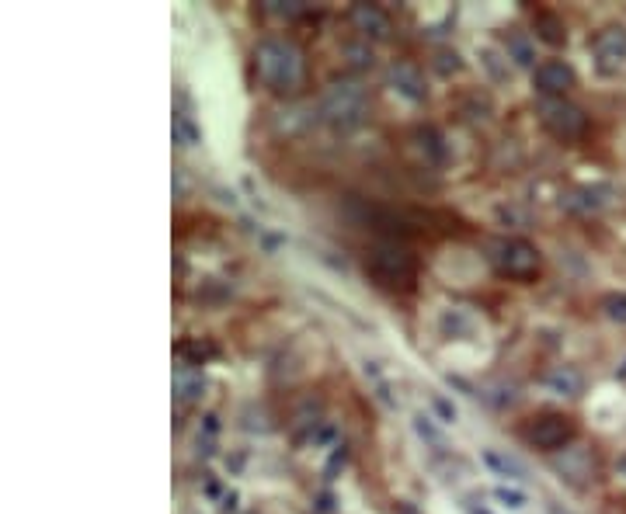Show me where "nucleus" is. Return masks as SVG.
<instances>
[{
    "label": "nucleus",
    "mask_w": 626,
    "mask_h": 514,
    "mask_svg": "<svg viewBox=\"0 0 626 514\" xmlns=\"http://www.w3.org/2000/svg\"><path fill=\"white\" fill-rule=\"evenodd\" d=\"M484 462L494 469L498 476H508V480H519V476H526L522 473V466L515 459H505V455H498V452H484Z\"/></svg>",
    "instance_id": "nucleus-20"
},
{
    "label": "nucleus",
    "mask_w": 626,
    "mask_h": 514,
    "mask_svg": "<svg viewBox=\"0 0 626 514\" xmlns=\"http://www.w3.org/2000/svg\"><path fill=\"white\" fill-rule=\"evenodd\" d=\"M599 310H602V317L606 320L626 327V292H606V296L599 299Z\"/></svg>",
    "instance_id": "nucleus-17"
},
{
    "label": "nucleus",
    "mask_w": 626,
    "mask_h": 514,
    "mask_svg": "<svg viewBox=\"0 0 626 514\" xmlns=\"http://www.w3.org/2000/svg\"><path fill=\"white\" fill-rule=\"evenodd\" d=\"M411 153L414 160H418L421 167H428V171H442V167L449 164V146H446V136H442L435 126H418L411 132Z\"/></svg>",
    "instance_id": "nucleus-9"
},
{
    "label": "nucleus",
    "mask_w": 626,
    "mask_h": 514,
    "mask_svg": "<svg viewBox=\"0 0 626 514\" xmlns=\"http://www.w3.org/2000/svg\"><path fill=\"white\" fill-rule=\"evenodd\" d=\"M348 21H352V28L362 35L366 42H387L393 25H390V14L383 11L380 4H366V0H359V4H352V11H348Z\"/></svg>",
    "instance_id": "nucleus-11"
},
{
    "label": "nucleus",
    "mask_w": 626,
    "mask_h": 514,
    "mask_svg": "<svg viewBox=\"0 0 626 514\" xmlns=\"http://www.w3.org/2000/svg\"><path fill=\"white\" fill-rule=\"evenodd\" d=\"M435 407H439V414L446 417V421H456V407H449V403L442 400V396H435Z\"/></svg>",
    "instance_id": "nucleus-23"
},
{
    "label": "nucleus",
    "mask_w": 626,
    "mask_h": 514,
    "mask_svg": "<svg viewBox=\"0 0 626 514\" xmlns=\"http://www.w3.org/2000/svg\"><path fill=\"white\" fill-rule=\"evenodd\" d=\"M435 60H439L435 66H439L442 73H449V70L456 73V70H460V66H463V63H460V56H456L453 49H439V53H435Z\"/></svg>",
    "instance_id": "nucleus-21"
},
{
    "label": "nucleus",
    "mask_w": 626,
    "mask_h": 514,
    "mask_svg": "<svg viewBox=\"0 0 626 514\" xmlns=\"http://www.w3.org/2000/svg\"><path fill=\"white\" fill-rule=\"evenodd\" d=\"M522 438L540 452H564L578 438V421L571 414H560V410H547L522 428Z\"/></svg>",
    "instance_id": "nucleus-6"
},
{
    "label": "nucleus",
    "mask_w": 626,
    "mask_h": 514,
    "mask_svg": "<svg viewBox=\"0 0 626 514\" xmlns=\"http://www.w3.org/2000/svg\"><path fill=\"white\" fill-rule=\"evenodd\" d=\"M470 514H487L484 508H473V504H470Z\"/></svg>",
    "instance_id": "nucleus-24"
},
{
    "label": "nucleus",
    "mask_w": 626,
    "mask_h": 514,
    "mask_svg": "<svg viewBox=\"0 0 626 514\" xmlns=\"http://www.w3.org/2000/svg\"><path fill=\"white\" fill-rule=\"evenodd\" d=\"M251 66L258 84L275 98H293L307 84V56L286 35H265V39L254 42Z\"/></svg>",
    "instance_id": "nucleus-1"
},
{
    "label": "nucleus",
    "mask_w": 626,
    "mask_h": 514,
    "mask_svg": "<svg viewBox=\"0 0 626 514\" xmlns=\"http://www.w3.org/2000/svg\"><path fill=\"white\" fill-rule=\"evenodd\" d=\"M387 84L393 91L400 94L404 101H411V105H421V101L428 98V84H425V73H421L418 63L411 60H393L390 70H387Z\"/></svg>",
    "instance_id": "nucleus-10"
},
{
    "label": "nucleus",
    "mask_w": 626,
    "mask_h": 514,
    "mask_svg": "<svg viewBox=\"0 0 626 514\" xmlns=\"http://www.w3.org/2000/svg\"><path fill=\"white\" fill-rule=\"evenodd\" d=\"M202 389H206V376H202V365H178V372H174V400H178V407H192L195 400L202 396Z\"/></svg>",
    "instance_id": "nucleus-12"
},
{
    "label": "nucleus",
    "mask_w": 626,
    "mask_h": 514,
    "mask_svg": "<svg viewBox=\"0 0 626 514\" xmlns=\"http://www.w3.org/2000/svg\"><path fill=\"white\" fill-rule=\"evenodd\" d=\"M505 60H512L515 66H540L536 63V46L533 39H529V32H522V28H512V32L505 35Z\"/></svg>",
    "instance_id": "nucleus-14"
},
{
    "label": "nucleus",
    "mask_w": 626,
    "mask_h": 514,
    "mask_svg": "<svg viewBox=\"0 0 626 514\" xmlns=\"http://www.w3.org/2000/svg\"><path fill=\"white\" fill-rule=\"evenodd\" d=\"M592 60L599 66V73L613 77L626 66V25L613 21V25H602L592 35Z\"/></svg>",
    "instance_id": "nucleus-7"
},
{
    "label": "nucleus",
    "mask_w": 626,
    "mask_h": 514,
    "mask_svg": "<svg viewBox=\"0 0 626 514\" xmlns=\"http://www.w3.org/2000/svg\"><path fill=\"white\" fill-rule=\"evenodd\" d=\"M557 469L564 473V480H571V483H588L599 473L592 449H564V459H560Z\"/></svg>",
    "instance_id": "nucleus-13"
},
{
    "label": "nucleus",
    "mask_w": 626,
    "mask_h": 514,
    "mask_svg": "<svg viewBox=\"0 0 626 514\" xmlns=\"http://www.w3.org/2000/svg\"><path fill=\"white\" fill-rule=\"evenodd\" d=\"M199 126L192 122V115H185V112H174V139H178L181 146H195L199 143Z\"/></svg>",
    "instance_id": "nucleus-18"
},
{
    "label": "nucleus",
    "mask_w": 626,
    "mask_h": 514,
    "mask_svg": "<svg viewBox=\"0 0 626 514\" xmlns=\"http://www.w3.org/2000/svg\"><path fill=\"white\" fill-rule=\"evenodd\" d=\"M533 32H536V39L540 42H547V46L553 49H560L567 42V28H564V21L557 18L553 11H536V18H533Z\"/></svg>",
    "instance_id": "nucleus-16"
},
{
    "label": "nucleus",
    "mask_w": 626,
    "mask_h": 514,
    "mask_svg": "<svg viewBox=\"0 0 626 514\" xmlns=\"http://www.w3.org/2000/svg\"><path fill=\"white\" fill-rule=\"evenodd\" d=\"M543 383H547L550 393H557V396H581V389H585V376H581L574 365H557L553 372H547Z\"/></svg>",
    "instance_id": "nucleus-15"
},
{
    "label": "nucleus",
    "mask_w": 626,
    "mask_h": 514,
    "mask_svg": "<svg viewBox=\"0 0 626 514\" xmlns=\"http://www.w3.org/2000/svg\"><path fill=\"white\" fill-rule=\"evenodd\" d=\"M265 14H272V18H279V21H293V18H300V14H307V4H300V0H268Z\"/></svg>",
    "instance_id": "nucleus-19"
},
{
    "label": "nucleus",
    "mask_w": 626,
    "mask_h": 514,
    "mask_svg": "<svg viewBox=\"0 0 626 514\" xmlns=\"http://www.w3.org/2000/svg\"><path fill=\"white\" fill-rule=\"evenodd\" d=\"M536 115H540V126L560 143H574V139H581L588 132L585 108L574 105L571 98H540Z\"/></svg>",
    "instance_id": "nucleus-5"
},
{
    "label": "nucleus",
    "mask_w": 626,
    "mask_h": 514,
    "mask_svg": "<svg viewBox=\"0 0 626 514\" xmlns=\"http://www.w3.org/2000/svg\"><path fill=\"white\" fill-rule=\"evenodd\" d=\"M317 115L331 132H355L369 119V94L359 80L341 77L324 87L317 101Z\"/></svg>",
    "instance_id": "nucleus-2"
},
{
    "label": "nucleus",
    "mask_w": 626,
    "mask_h": 514,
    "mask_svg": "<svg viewBox=\"0 0 626 514\" xmlns=\"http://www.w3.org/2000/svg\"><path fill=\"white\" fill-rule=\"evenodd\" d=\"M498 501H505L512 511L526 508V494H519V490H508V487H498Z\"/></svg>",
    "instance_id": "nucleus-22"
},
{
    "label": "nucleus",
    "mask_w": 626,
    "mask_h": 514,
    "mask_svg": "<svg viewBox=\"0 0 626 514\" xmlns=\"http://www.w3.org/2000/svg\"><path fill=\"white\" fill-rule=\"evenodd\" d=\"M366 275L387 292H414L418 285V257L400 240H380L366 251Z\"/></svg>",
    "instance_id": "nucleus-3"
},
{
    "label": "nucleus",
    "mask_w": 626,
    "mask_h": 514,
    "mask_svg": "<svg viewBox=\"0 0 626 514\" xmlns=\"http://www.w3.org/2000/svg\"><path fill=\"white\" fill-rule=\"evenodd\" d=\"M487 264L498 278L508 282H536L543 271V254L536 244H529L526 237H494L487 244Z\"/></svg>",
    "instance_id": "nucleus-4"
},
{
    "label": "nucleus",
    "mask_w": 626,
    "mask_h": 514,
    "mask_svg": "<svg viewBox=\"0 0 626 514\" xmlns=\"http://www.w3.org/2000/svg\"><path fill=\"white\" fill-rule=\"evenodd\" d=\"M578 84V73H574V66L567 60H543L540 66L533 70V87L540 98H567V91Z\"/></svg>",
    "instance_id": "nucleus-8"
}]
</instances>
